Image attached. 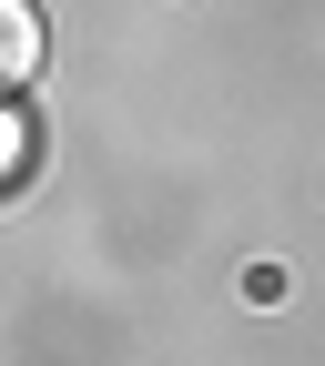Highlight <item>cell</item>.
<instances>
[{"label": "cell", "instance_id": "obj_1", "mask_svg": "<svg viewBox=\"0 0 325 366\" xmlns=\"http://www.w3.org/2000/svg\"><path fill=\"white\" fill-rule=\"evenodd\" d=\"M41 71V11L31 0H0V92H21Z\"/></svg>", "mask_w": 325, "mask_h": 366}, {"label": "cell", "instance_id": "obj_2", "mask_svg": "<svg viewBox=\"0 0 325 366\" xmlns=\"http://www.w3.org/2000/svg\"><path fill=\"white\" fill-rule=\"evenodd\" d=\"M21 173H31V122L11 112V92H0V194H11Z\"/></svg>", "mask_w": 325, "mask_h": 366}]
</instances>
